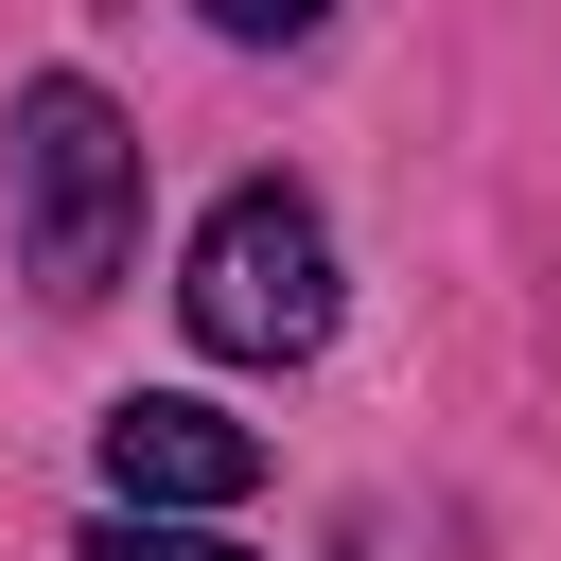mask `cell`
Listing matches in <instances>:
<instances>
[{"label":"cell","instance_id":"obj_1","mask_svg":"<svg viewBox=\"0 0 561 561\" xmlns=\"http://www.w3.org/2000/svg\"><path fill=\"white\" fill-rule=\"evenodd\" d=\"M18 263H35V298H105L140 263V140L88 70L18 88Z\"/></svg>","mask_w":561,"mask_h":561},{"label":"cell","instance_id":"obj_2","mask_svg":"<svg viewBox=\"0 0 561 561\" xmlns=\"http://www.w3.org/2000/svg\"><path fill=\"white\" fill-rule=\"evenodd\" d=\"M175 316H193V351H228V368H298V351L333 333V228H316V193L245 175V193L193 228Z\"/></svg>","mask_w":561,"mask_h":561},{"label":"cell","instance_id":"obj_4","mask_svg":"<svg viewBox=\"0 0 561 561\" xmlns=\"http://www.w3.org/2000/svg\"><path fill=\"white\" fill-rule=\"evenodd\" d=\"M70 561H245V543H228L210 508H105V526H88Z\"/></svg>","mask_w":561,"mask_h":561},{"label":"cell","instance_id":"obj_5","mask_svg":"<svg viewBox=\"0 0 561 561\" xmlns=\"http://www.w3.org/2000/svg\"><path fill=\"white\" fill-rule=\"evenodd\" d=\"M193 18H210V35H245V53H298L333 0H193Z\"/></svg>","mask_w":561,"mask_h":561},{"label":"cell","instance_id":"obj_3","mask_svg":"<svg viewBox=\"0 0 561 561\" xmlns=\"http://www.w3.org/2000/svg\"><path fill=\"white\" fill-rule=\"evenodd\" d=\"M105 491L123 508H245L263 491V438L228 403H193V386H140V403H105Z\"/></svg>","mask_w":561,"mask_h":561}]
</instances>
